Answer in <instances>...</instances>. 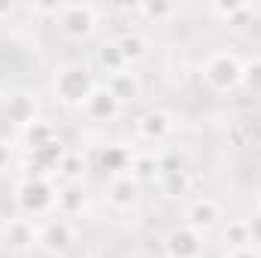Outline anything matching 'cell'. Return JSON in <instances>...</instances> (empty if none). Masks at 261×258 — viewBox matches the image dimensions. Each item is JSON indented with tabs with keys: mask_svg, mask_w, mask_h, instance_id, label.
I'll return each mask as SVG.
<instances>
[{
	"mask_svg": "<svg viewBox=\"0 0 261 258\" xmlns=\"http://www.w3.org/2000/svg\"><path fill=\"white\" fill-rule=\"evenodd\" d=\"M94 88H97L94 73L82 61H67L52 76V91H55L58 104H64V107H79L82 110V104L88 100V94Z\"/></svg>",
	"mask_w": 261,
	"mask_h": 258,
	"instance_id": "cell-1",
	"label": "cell"
},
{
	"mask_svg": "<svg viewBox=\"0 0 261 258\" xmlns=\"http://www.w3.org/2000/svg\"><path fill=\"white\" fill-rule=\"evenodd\" d=\"M55 197H58V186L52 183V176H21L15 186V207L24 219L52 213Z\"/></svg>",
	"mask_w": 261,
	"mask_h": 258,
	"instance_id": "cell-2",
	"label": "cell"
},
{
	"mask_svg": "<svg viewBox=\"0 0 261 258\" xmlns=\"http://www.w3.org/2000/svg\"><path fill=\"white\" fill-rule=\"evenodd\" d=\"M200 76L206 82L210 91L216 94H228L234 88L243 85V61L234 55V52H213L203 64H200Z\"/></svg>",
	"mask_w": 261,
	"mask_h": 258,
	"instance_id": "cell-3",
	"label": "cell"
},
{
	"mask_svg": "<svg viewBox=\"0 0 261 258\" xmlns=\"http://www.w3.org/2000/svg\"><path fill=\"white\" fill-rule=\"evenodd\" d=\"M58 31L70 43H88L97 31V9L91 3H64L58 12Z\"/></svg>",
	"mask_w": 261,
	"mask_h": 258,
	"instance_id": "cell-4",
	"label": "cell"
},
{
	"mask_svg": "<svg viewBox=\"0 0 261 258\" xmlns=\"http://www.w3.org/2000/svg\"><path fill=\"white\" fill-rule=\"evenodd\" d=\"M0 113H3V122H9L15 128H28L40 119V104L31 91H12L3 97Z\"/></svg>",
	"mask_w": 261,
	"mask_h": 258,
	"instance_id": "cell-5",
	"label": "cell"
},
{
	"mask_svg": "<svg viewBox=\"0 0 261 258\" xmlns=\"http://www.w3.org/2000/svg\"><path fill=\"white\" fill-rule=\"evenodd\" d=\"M173 128H176L173 113H167V110H161V107L146 110V113L137 116V122H134L137 137L146 140V143H161V140H167V137L173 134Z\"/></svg>",
	"mask_w": 261,
	"mask_h": 258,
	"instance_id": "cell-6",
	"label": "cell"
},
{
	"mask_svg": "<svg viewBox=\"0 0 261 258\" xmlns=\"http://www.w3.org/2000/svg\"><path fill=\"white\" fill-rule=\"evenodd\" d=\"M158 189L170 200L173 197H186L189 189H192V176L176 158H158Z\"/></svg>",
	"mask_w": 261,
	"mask_h": 258,
	"instance_id": "cell-7",
	"label": "cell"
},
{
	"mask_svg": "<svg viewBox=\"0 0 261 258\" xmlns=\"http://www.w3.org/2000/svg\"><path fill=\"white\" fill-rule=\"evenodd\" d=\"M73 240H76V231H73V225H70L67 219H52V222H46V225L40 228V234H37V246H40L43 252H49V255H64L67 249L73 246Z\"/></svg>",
	"mask_w": 261,
	"mask_h": 258,
	"instance_id": "cell-8",
	"label": "cell"
},
{
	"mask_svg": "<svg viewBox=\"0 0 261 258\" xmlns=\"http://www.w3.org/2000/svg\"><path fill=\"white\" fill-rule=\"evenodd\" d=\"M200 252H203V234H197L189 225H179L164 237L167 258H200Z\"/></svg>",
	"mask_w": 261,
	"mask_h": 258,
	"instance_id": "cell-9",
	"label": "cell"
},
{
	"mask_svg": "<svg viewBox=\"0 0 261 258\" xmlns=\"http://www.w3.org/2000/svg\"><path fill=\"white\" fill-rule=\"evenodd\" d=\"M219 219H222V207H219V200H213V197H195V200L186 207V225L195 228L197 234L213 231V228L219 225Z\"/></svg>",
	"mask_w": 261,
	"mask_h": 258,
	"instance_id": "cell-10",
	"label": "cell"
},
{
	"mask_svg": "<svg viewBox=\"0 0 261 258\" xmlns=\"http://www.w3.org/2000/svg\"><path fill=\"white\" fill-rule=\"evenodd\" d=\"M82 113L91 119V122H113L119 113H122V104L116 100V94L107 88V85H97L88 100L82 104Z\"/></svg>",
	"mask_w": 261,
	"mask_h": 258,
	"instance_id": "cell-11",
	"label": "cell"
},
{
	"mask_svg": "<svg viewBox=\"0 0 261 258\" xmlns=\"http://www.w3.org/2000/svg\"><path fill=\"white\" fill-rule=\"evenodd\" d=\"M130 161H134V152L122 143H110L97 152V167L110 176H125L130 173Z\"/></svg>",
	"mask_w": 261,
	"mask_h": 258,
	"instance_id": "cell-12",
	"label": "cell"
},
{
	"mask_svg": "<svg viewBox=\"0 0 261 258\" xmlns=\"http://www.w3.org/2000/svg\"><path fill=\"white\" fill-rule=\"evenodd\" d=\"M107 88L116 94V100H119L122 107L140 100V94H143V82H140V76L134 73V67H125V70L113 73V76L107 79Z\"/></svg>",
	"mask_w": 261,
	"mask_h": 258,
	"instance_id": "cell-13",
	"label": "cell"
},
{
	"mask_svg": "<svg viewBox=\"0 0 261 258\" xmlns=\"http://www.w3.org/2000/svg\"><path fill=\"white\" fill-rule=\"evenodd\" d=\"M107 197H110V203H113L116 210H130V207L137 203V197H140V183H137L130 173L113 176L110 186H107Z\"/></svg>",
	"mask_w": 261,
	"mask_h": 258,
	"instance_id": "cell-14",
	"label": "cell"
},
{
	"mask_svg": "<svg viewBox=\"0 0 261 258\" xmlns=\"http://www.w3.org/2000/svg\"><path fill=\"white\" fill-rule=\"evenodd\" d=\"M85 207H88V194H85V189H82L79 183H64V186H58L55 210H58L64 219H70V216H79Z\"/></svg>",
	"mask_w": 261,
	"mask_h": 258,
	"instance_id": "cell-15",
	"label": "cell"
},
{
	"mask_svg": "<svg viewBox=\"0 0 261 258\" xmlns=\"http://www.w3.org/2000/svg\"><path fill=\"white\" fill-rule=\"evenodd\" d=\"M37 228H34V222L31 219H12V222H6V228H3V240L12 246V249H31V246H37Z\"/></svg>",
	"mask_w": 261,
	"mask_h": 258,
	"instance_id": "cell-16",
	"label": "cell"
},
{
	"mask_svg": "<svg viewBox=\"0 0 261 258\" xmlns=\"http://www.w3.org/2000/svg\"><path fill=\"white\" fill-rule=\"evenodd\" d=\"M113 43H116V49L122 52V58H125V64L128 67L140 64V61L149 55V40H146L143 34H137V31H125V34L116 37Z\"/></svg>",
	"mask_w": 261,
	"mask_h": 258,
	"instance_id": "cell-17",
	"label": "cell"
},
{
	"mask_svg": "<svg viewBox=\"0 0 261 258\" xmlns=\"http://www.w3.org/2000/svg\"><path fill=\"white\" fill-rule=\"evenodd\" d=\"M210 12L222 21V24H240L246 15H255V9L243 0H216L210 6Z\"/></svg>",
	"mask_w": 261,
	"mask_h": 258,
	"instance_id": "cell-18",
	"label": "cell"
},
{
	"mask_svg": "<svg viewBox=\"0 0 261 258\" xmlns=\"http://www.w3.org/2000/svg\"><path fill=\"white\" fill-rule=\"evenodd\" d=\"M21 140H24V149H28V152H34V149H40V146H46V143L58 140V131H55V125H52V122L37 119L34 125L21 128Z\"/></svg>",
	"mask_w": 261,
	"mask_h": 258,
	"instance_id": "cell-19",
	"label": "cell"
},
{
	"mask_svg": "<svg viewBox=\"0 0 261 258\" xmlns=\"http://www.w3.org/2000/svg\"><path fill=\"white\" fill-rule=\"evenodd\" d=\"M137 12L146 21H152V24H164V21H170L179 12V6L176 3H167V0H146V3L137 6Z\"/></svg>",
	"mask_w": 261,
	"mask_h": 258,
	"instance_id": "cell-20",
	"label": "cell"
},
{
	"mask_svg": "<svg viewBox=\"0 0 261 258\" xmlns=\"http://www.w3.org/2000/svg\"><path fill=\"white\" fill-rule=\"evenodd\" d=\"M222 237H225L228 249L252 246V234H249V222H246V219H234V222H228V225H225V231H222Z\"/></svg>",
	"mask_w": 261,
	"mask_h": 258,
	"instance_id": "cell-21",
	"label": "cell"
},
{
	"mask_svg": "<svg viewBox=\"0 0 261 258\" xmlns=\"http://www.w3.org/2000/svg\"><path fill=\"white\" fill-rule=\"evenodd\" d=\"M130 176H134L140 186L158 179V158H155V155H134V161H130Z\"/></svg>",
	"mask_w": 261,
	"mask_h": 258,
	"instance_id": "cell-22",
	"label": "cell"
},
{
	"mask_svg": "<svg viewBox=\"0 0 261 258\" xmlns=\"http://www.w3.org/2000/svg\"><path fill=\"white\" fill-rule=\"evenodd\" d=\"M97 64H100L103 73H110V76L128 67V64H125V58H122V52L116 49V43H113V40H110V43H103V46L97 49Z\"/></svg>",
	"mask_w": 261,
	"mask_h": 258,
	"instance_id": "cell-23",
	"label": "cell"
},
{
	"mask_svg": "<svg viewBox=\"0 0 261 258\" xmlns=\"http://www.w3.org/2000/svg\"><path fill=\"white\" fill-rule=\"evenodd\" d=\"M243 88H246L249 94L261 97V55L243 61Z\"/></svg>",
	"mask_w": 261,
	"mask_h": 258,
	"instance_id": "cell-24",
	"label": "cell"
},
{
	"mask_svg": "<svg viewBox=\"0 0 261 258\" xmlns=\"http://www.w3.org/2000/svg\"><path fill=\"white\" fill-rule=\"evenodd\" d=\"M82 173H85V161H82V155L67 152L64 161H61V167H58V176H61L64 183H79Z\"/></svg>",
	"mask_w": 261,
	"mask_h": 258,
	"instance_id": "cell-25",
	"label": "cell"
},
{
	"mask_svg": "<svg viewBox=\"0 0 261 258\" xmlns=\"http://www.w3.org/2000/svg\"><path fill=\"white\" fill-rule=\"evenodd\" d=\"M61 6H64V3H58V0H55V3H37L34 12H37V15H55V18H58Z\"/></svg>",
	"mask_w": 261,
	"mask_h": 258,
	"instance_id": "cell-26",
	"label": "cell"
},
{
	"mask_svg": "<svg viewBox=\"0 0 261 258\" xmlns=\"http://www.w3.org/2000/svg\"><path fill=\"white\" fill-rule=\"evenodd\" d=\"M249 222V234H252V243H261V210L252 216V219H246Z\"/></svg>",
	"mask_w": 261,
	"mask_h": 258,
	"instance_id": "cell-27",
	"label": "cell"
},
{
	"mask_svg": "<svg viewBox=\"0 0 261 258\" xmlns=\"http://www.w3.org/2000/svg\"><path fill=\"white\" fill-rule=\"evenodd\" d=\"M9 161H12V146L6 140H0V173L9 167Z\"/></svg>",
	"mask_w": 261,
	"mask_h": 258,
	"instance_id": "cell-28",
	"label": "cell"
},
{
	"mask_svg": "<svg viewBox=\"0 0 261 258\" xmlns=\"http://www.w3.org/2000/svg\"><path fill=\"white\" fill-rule=\"evenodd\" d=\"M225 258H261V252L255 246H243V249H231Z\"/></svg>",
	"mask_w": 261,
	"mask_h": 258,
	"instance_id": "cell-29",
	"label": "cell"
},
{
	"mask_svg": "<svg viewBox=\"0 0 261 258\" xmlns=\"http://www.w3.org/2000/svg\"><path fill=\"white\" fill-rule=\"evenodd\" d=\"M258 179H261V164H258Z\"/></svg>",
	"mask_w": 261,
	"mask_h": 258,
	"instance_id": "cell-30",
	"label": "cell"
}]
</instances>
